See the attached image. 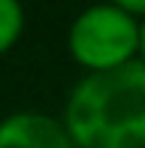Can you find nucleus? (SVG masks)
<instances>
[{"mask_svg": "<svg viewBox=\"0 0 145 148\" xmlns=\"http://www.w3.org/2000/svg\"><path fill=\"white\" fill-rule=\"evenodd\" d=\"M64 127L76 148H145V60L88 73L67 97Z\"/></svg>", "mask_w": 145, "mask_h": 148, "instance_id": "1", "label": "nucleus"}, {"mask_svg": "<svg viewBox=\"0 0 145 148\" xmlns=\"http://www.w3.org/2000/svg\"><path fill=\"white\" fill-rule=\"evenodd\" d=\"M142 21L124 12L118 3H94L82 9L70 24V55L91 73L115 70L139 51Z\"/></svg>", "mask_w": 145, "mask_h": 148, "instance_id": "2", "label": "nucleus"}, {"mask_svg": "<svg viewBox=\"0 0 145 148\" xmlns=\"http://www.w3.org/2000/svg\"><path fill=\"white\" fill-rule=\"evenodd\" d=\"M0 148H76L64 121L24 109L0 121Z\"/></svg>", "mask_w": 145, "mask_h": 148, "instance_id": "3", "label": "nucleus"}, {"mask_svg": "<svg viewBox=\"0 0 145 148\" xmlns=\"http://www.w3.org/2000/svg\"><path fill=\"white\" fill-rule=\"evenodd\" d=\"M24 30V9L15 0H0V55L18 42Z\"/></svg>", "mask_w": 145, "mask_h": 148, "instance_id": "4", "label": "nucleus"}, {"mask_svg": "<svg viewBox=\"0 0 145 148\" xmlns=\"http://www.w3.org/2000/svg\"><path fill=\"white\" fill-rule=\"evenodd\" d=\"M139 55L145 60V18H142V39H139Z\"/></svg>", "mask_w": 145, "mask_h": 148, "instance_id": "5", "label": "nucleus"}]
</instances>
